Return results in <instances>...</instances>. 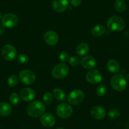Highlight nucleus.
<instances>
[{
    "label": "nucleus",
    "mask_w": 129,
    "mask_h": 129,
    "mask_svg": "<svg viewBox=\"0 0 129 129\" xmlns=\"http://www.w3.org/2000/svg\"><path fill=\"white\" fill-rule=\"evenodd\" d=\"M46 107L44 104L41 101H33L29 104L27 109L28 116L33 118L39 117L44 114Z\"/></svg>",
    "instance_id": "f257e3e1"
},
{
    "label": "nucleus",
    "mask_w": 129,
    "mask_h": 129,
    "mask_svg": "<svg viewBox=\"0 0 129 129\" xmlns=\"http://www.w3.org/2000/svg\"><path fill=\"white\" fill-rule=\"evenodd\" d=\"M108 28L111 31L120 32L123 30L125 27V21L122 18L118 16L110 17L107 22Z\"/></svg>",
    "instance_id": "f03ea898"
},
{
    "label": "nucleus",
    "mask_w": 129,
    "mask_h": 129,
    "mask_svg": "<svg viewBox=\"0 0 129 129\" xmlns=\"http://www.w3.org/2000/svg\"><path fill=\"white\" fill-rule=\"evenodd\" d=\"M110 83L112 87L115 90L120 92L125 90L127 85L126 79L121 74H116L113 76L111 79Z\"/></svg>",
    "instance_id": "7ed1b4c3"
},
{
    "label": "nucleus",
    "mask_w": 129,
    "mask_h": 129,
    "mask_svg": "<svg viewBox=\"0 0 129 129\" xmlns=\"http://www.w3.org/2000/svg\"><path fill=\"white\" fill-rule=\"evenodd\" d=\"M69 73V67L64 63H59L56 65L52 70V75L56 79H63Z\"/></svg>",
    "instance_id": "20e7f679"
},
{
    "label": "nucleus",
    "mask_w": 129,
    "mask_h": 129,
    "mask_svg": "<svg viewBox=\"0 0 129 129\" xmlns=\"http://www.w3.org/2000/svg\"><path fill=\"white\" fill-rule=\"evenodd\" d=\"M56 113L59 118L67 119L73 113V108L70 105L65 103L59 104L56 109Z\"/></svg>",
    "instance_id": "39448f33"
},
{
    "label": "nucleus",
    "mask_w": 129,
    "mask_h": 129,
    "mask_svg": "<svg viewBox=\"0 0 129 129\" xmlns=\"http://www.w3.org/2000/svg\"><path fill=\"white\" fill-rule=\"evenodd\" d=\"M84 93L80 89H75L69 94L68 101L72 105H77L81 103L84 99Z\"/></svg>",
    "instance_id": "423d86ee"
},
{
    "label": "nucleus",
    "mask_w": 129,
    "mask_h": 129,
    "mask_svg": "<svg viewBox=\"0 0 129 129\" xmlns=\"http://www.w3.org/2000/svg\"><path fill=\"white\" fill-rule=\"evenodd\" d=\"M2 54L3 58L7 61H12L17 57V51L15 48L11 44H6L2 49Z\"/></svg>",
    "instance_id": "0eeeda50"
},
{
    "label": "nucleus",
    "mask_w": 129,
    "mask_h": 129,
    "mask_svg": "<svg viewBox=\"0 0 129 129\" xmlns=\"http://www.w3.org/2000/svg\"><path fill=\"white\" fill-rule=\"evenodd\" d=\"M20 80L26 85H31L36 81V75L30 70H23L19 74Z\"/></svg>",
    "instance_id": "6e6552de"
},
{
    "label": "nucleus",
    "mask_w": 129,
    "mask_h": 129,
    "mask_svg": "<svg viewBox=\"0 0 129 129\" xmlns=\"http://www.w3.org/2000/svg\"><path fill=\"white\" fill-rule=\"evenodd\" d=\"M2 23L5 27L12 28L18 23V18L14 13H7L2 20Z\"/></svg>",
    "instance_id": "1a4fd4ad"
},
{
    "label": "nucleus",
    "mask_w": 129,
    "mask_h": 129,
    "mask_svg": "<svg viewBox=\"0 0 129 129\" xmlns=\"http://www.w3.org/2000/svg\"><path fill=\"white\" fill-rule=\"evenodd\" d=\"M86 80L91 84H98L102 80V75L100 71L91 70L87 74Z\"/></svg>",
    "instance_id": "9d476101"
},
{
    "label": "nucleus",
    "mask_w": 129,
    "mask_h": 129,
    "mask_svg": "<svg viewBox=\"0 0 129 129\" xmlns=\"http://www.w3.org/2000/svg\"><path fill=\"white\" fill-rule=\"evenodd\" d=\"M44 39L46 43L50 46H54L58 43L59 36L56 32L53 30H49L45 33Z\"/></svg>",
    "instance_id": "9b49d317"
},
{
    "label": "nucleus",
    "mask_w": 129,
    "mask_h": 129,
    "mask_svg": "<svg viewBox=\"0 0 129 129\" xmlns=\"http://www.w3.org/2000/svg\"><path fill=\"white\" fill-rule=\"evenodd\" d=\"M69 7L68 0H54L53 3V8L55 12L61 13L67 10Z\"/></svg>",
    "instance_id": "f8f14e48"
},
{
    "label": "nucleus",
    "mask_w": 129,
    "mask_h": 129,
    "mask_svg": "<svg viewBox=\"0 0 129 129\" xmlns=\"http://www.w3.org/2000/svg\"><path fill=\"white\" fill-rule=\"evenodd\" d=\"M40 121L42 125L47 128L51 127L55 124L56 120L53 115L49 113L43 114L40 118Z\"/></svg>",
    "instance_id": "ddd939ff"
},
{
    "label": "nucleus",
    "mask_w": 129,
    "mask_h": 129,
    "mask_svg": "<svg viewBox=\"0 0 129 129\" xmlns=\"http://www.w3.org/2000/svg\"><path fill=\"white\" fill-rule=\"evenodd\" d=\"M82 66L87 70L93 69L96 65V61L94 57L91 56H86L80 61Z\"/></svg>",
    "instance_id": "4468645a"
},
{
    "label": "nucleus",
    "mask_w": 129,
    "mask_h": 129,
    "mask_svg": "<svg viewBox=\"0 0 129 129\" xmlns=\"http://www.w3.org/2000/svg\"><path fill=\"white\" fill-rule=\"evenodd\" d=\"M90 115L96 120H101L106 116V111L101 106H95L90 110Z\"/></svg>",
    "instance_id": "2eb2a0df"
},
{
    "label": "nucleus",
    "mask_w": 129,
    "mask_h": 129,
    "mask_svg": "<svg viewBox=\"0 0 129 129\" xmlns=\"http://www.w3.org/2000/svg\"><path fill=\"white\" fill-rule=\"evenodd\" d=\"M20 97L25 101H30L36 97V92L31 88H24L20 92Z\"/></svg>",
    "instance_id": "dca6fc26"
},
{
    "label": "nucleus",
    "mask_w": 129,
    "mask_h": 129,
    "mask_svg": "<svg viewBox=\"0 0 129 129\" xmlns=\"http://www.w3.org/2000/svg\"><path fill=\"white\" fill-rule=\"evenodd\" d=\"M12 111V106L9 103L6 102L0 103V116H8Z\"/></svg>",
    "instance_id": "f3484780"
},
{
    "label": "nucleus",
    "mask_w": 129,
    "mask_h": 129,
    "mask_svg": "<svg viewBox=\"0 0 129 129\" xmlns=\"http://www.w3.org/2000/svg\"><path fill=\"white\" fill-rule=\"evenodd\" d=\"M120 64L115 59H110L107 63V69L109 72L113 73V74H116L120 70Z\"/></svg>",
    "instance_id": "a211bd4d"
},
{
    "label": "nucleus",
    "mask_w": 129,
    "mask_h": 129,
    "mask_svg": "<svg viewBox=\"0 0 129 129\" xmlns=\"http://www.w3.org/2000/svg\"><path fill=\"white\" fill-rule=\"evenodd\" d=\"M106 32V28L104 25L101 24L96 25L91 30L92 35L95 37H100L103 35Z\"/></svg>",
    "instance_id": "6ab92c4d"
},
{
    "label": "nucleus",
    "mask_w": 129,
    "mask_h": 129,
    "mask_svg": "<svg viewBox=\"0 0 129 129\" xmlns=\"http://www.w3.org/2000/svg\"><path fill=\"white\" fill-rule=\"evenodd\" d=\"M89 51V47L86 43H80L77 46L76 53L79 56H84L87 54Z\"/></svg>",
    "instance_id": "aec40b11"
},
{
    "label": "nucleus",
    "mask_w": 129,
    "mask_h": 129,
    "mask_svg": "<svg viewBox=\"0 0 129 129\" xmlns=\"http://www.w3.org/2000/svg\"><path fill=\"white\" fill-rule=\"evenodd\" d=\"M53 96L57 100L60 101H63L65 100L66 98V95H65V92L63 91V89H60V88H56L53 90Z\"/></svg>",
    "instance_id": "412c9836"
},
{
    "label": "nucleus",
    "mask_w": 129,
    "mask_h": 129,
    "mask_svg": "<svg viewBox=\"0 0 129 129\" xmlns=\"http://www.w3.org/2000/svg\"><path fill=\"white\" fill-rule=\"evenodd\" d=\"M115 10L118 12H123L126 9V5L123 0H115L114 3Z\"/></svg>",
    "instance_id": "4be33fe9"
},
{
    "label": "nucleus",
    "mask_w": 129,
    "mask_h": 129,
    "mask_svg": "<svg viewBox=\"0 0 129 129\" xmlns=\"http://www.w3.org/2000/svg\"><path fill=\"white\" fill-rule=\"evenodd\" d=\"M7 82L9 86L15 87L18 83V77L16 75H12L8 77Z\"/></svg>",
    "instance_id": "5701e85b"
},
{
    "label": "nucleus",
    "mask_w": 129,
    "mask_h": 129,
    "mask_svg": "<svg viewBox=\"0 0 129 129\" xmlns=\"http://www.w3.org/2000/svg\"><path fill=\"white\" fill-rule=\"evenodd\" d=\"M9 100L13 106H17L20 101V97L17 93L13 92L11 94V95L9 97Z\"/></svg>",
    "instance_id": "b1692460"
},
{
    "label": "nucleus",
    "mask_w": 129,
    "mask_h": 129,
    "mask_svg": "<svg viewBox=\"0 0 129 129\" xmlns=\"http://www.w3.org/2000/svg\"><path fill=\"white\" fill-rule=\"evenodd\" d=\"M106 90H107V89H106V85L103 84L99 85L96 88V93L99 96L105 95L106 93Z\"/></svg>",
    "instance_id": "393cba45"
},
{
    "label": "nucleus",
    "mask_w": 129,
    "mask_h": 129,
    "mask_svg": "<svg viewBox=\"0 0 129 129\" xmlns=\"http://www.w3.org/2000/svg\"><path fill=\"white\" fill-rule=\"evenodd\" d=\"M120 113L118 109L112 108L108 113V116L111 119H116L120 116Z\"/></svg>",
    "instance_id": "a878e982"
},
{
    "label": "nucleus",
    "mask_w": 129,
    "mask_h": 129,
    "mask_svg": "<svg viewBox=\"0 0 129 129\" xmlns=\"http://www.w3.org/2000/svg\"><path fill=\"white\" fill-rule=\"evenodd\" d=\"M43 101L46 105H49L53 100V95L50 92H46L43 95Z\"/></svg>",
    "instance_id": "bb28decb"
},
{
    "label": "nucleus",
    "mask_w": 129,
    "mask_h": 129,
    "mask_svg": "<svg viewBox=\"0 0 129 129\" xmlns=\"http://www.w3.org/2000/svg\"><path fill=\"white\" fill-rule=\"evenodd\" d=\"M17 59H18V61L21 64H25V63H28L29 58H28V56L26 54H20L17 57Z\"/></svg>",
    "instance_id": "cd10ccee"
},
{
    "label": "nucleus",
    "mask_w": 129,
    "mask_h": 129,
    "mask_svg": "<svg viewBox=\"0 0 129 129\" xmlns=\"http://www.w3.org/2000/svg\"><path fill=\"white\" fill-rule=\"evenodd\" d=\"M69 63L71 66H78L80 63V60L78 57L77 56H72L70 57L69 61Z\"/></svg>",
    "instance_id": "c85d7f7f"
},
{
    "label": "nucleus",
    "mask_w": 129,
    "mask_h": 129,
    "mask_svg": "<svg viewBox=\"0 0 129 129\" xmlns=\"http://www.w3.org/2000/svg\"><path fill=\"white\" fill-rule=\"evenodd\" d=\"M59 59L61 61L66 62L69 59V54L65 51L62 52L59 55Z\"/></svg>",
    "instance_id": "c756f323"
},
{
    "label": "nucleus",
    "mask_w": 129,
    "mask_h": 129,
    "mask_svg": "<svg viewBox=\"0 0 129 129\" xmlns=\"http://www.w3.org/2000/svg\"><path fill=\"white\" fill-rule=\"evenodd\" d=\"M82 0H70V4L73 7H79L81 4Z\"/></svg>",
    "instance_id": "7c9ffc66"
},
{
    "label": "nucleus",
    "mask_w": 129,
    "mask_h": 129,
    "mask_svg": "<svg viewBox=\"0 0 129 129\" xmlns=\"http://www.w3.org/2000/svg\"><path fill=\"white\" fill-rule=\"evenodd\" d=\"M5 27L3 25H0V36L3 35L5 33Z\"/></svg>",
    "instance_id": "2f4dec72"
},
{
    "label": "nucleus",
    "mask_w": 129,
    "mask_h": 129,
    "mask_svg": "<svg viewBox=\"0 0 129 129\" xmlns=\"http://www.w3.org/2000/svg\"><path fill=\"white\" fill-rule=\"evenodd\" d=\"M1 17H2V13L0 12V19H1Z\"/></svg>",
    "instance_id": "473e14b6"
},
{
    "label": "nucleus",
    "mask_w": 129,
    "mask_h": 129,
    "mask_svg": "<svg viewBox=\"0 0 129 129\" xmlns=\"http://www.w3.org/2000/svg\"><path fill=\"white\" fill-rule=\"evenodd\" d=\"M56 129H64V128H58Z\"/></svg>",
    "instance_id": "72a5a7b5"
}]
</instances>
